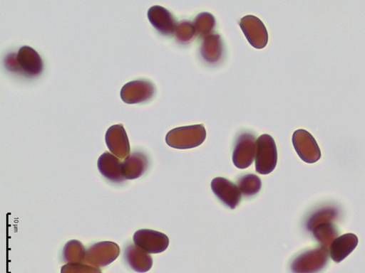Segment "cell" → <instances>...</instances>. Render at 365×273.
I'll return each instance as SVG.
<instances>
[{
  "mask_svg": "<svg viewBox=\"0 0 365 273\" xmlns=\"http://www.w3.org/2000/svg\"><path fill=\"white\" fill-rule=\"evenodd\" d=\"M256 151L255 136L248 133L242 134L238 137L235 146L232 156L234 165L240 169L250 167L256 157Z\"/></svg>",
  "mask_w": 365,
  "mask_h": 273,
  "instance_id": "cell-6",
  "label": "cell"
},
{
  "mask_svg": "<svg viewBox=\"0 0 365 273\" xmlns=\"http://www.w3.org/2000/svg\"><path fill=\"white\" fill-rule=\"evenodd\" d=\"M313 233L317 240L324 248H327L339 235L336 227L330 223L317 225L313 228Z\"/></svg>",
  "mask_w": 365,
  "mask_h": 273,
  "instance_id": "cell-20",
  "label": "cell"
},
{
  "mask_svg": "<svg viewBox=\"0 0 365 273\" xmlns=\"http://www.w3.org/2000/svg\"><path fill=\"white\" fill-rule=\"evenodd\" d=\"M292 142L299 158L307 164H314L321 159V150L314 137L306 130L296 131Z\"/></svg>",
  "mask_w": 365,
  "mask_h": 273,
  "instance_id": "cell-5",
  "label": "cell"
},
{
  "mask_svg": "<svg viewBox=\"0 0 365 273\" xmlns=\"http://www.w3.org/2000/svg\"><path fill=\"white\" fill-rule=\"evenodd\" d=\"M148 20L150 23L163 36H170L176 29V22L173 15L165 9L160 6H154L148 12Z\"/></svg>",
  "mask_w": 365,
  "mask_h": 273,
  "instance_id": "cell-15",
  "label": "cell"
},
{
  "mask_svg": "<svg viewBox=\"0 0 365 273\" xmlns=\"http://www.w3.org/2000/svg\"><path fill=\"white\" fill-rule=\"evenodd\" d=\"M123 164L119 159L106 151L98 162L100 173L108 180L113 183H120L125 181L123 175Z\"/></svg>",
  "mask_w": 365,
  "mask_h": 273,
  "instance_id": "cell-14",
  "label": "cell"
},
{
  "mask_svg": "<svg viewBox=\"0 0 365 273\" xmlns=\"http://www.w3.org/2000/svg\"><path fill=\"white\" fill-rule=\"evenodd\" d=\"M237 187L242 196L252 197L261 191L262 181L255 174H247L238 179Z\"/></svg>",
  "mask_w": 365,
  "mask_h": 273,
  "instance_id": "cell-19",
  "label": "cell"
},
{
  "mask_svg": "<svg viewBox=\"0 0 365 273\" xmlns=\"http://www.w3.org/2000/svg\"><path fill=\"white\" fill-rule=\"evenodd\" d=\"M124 257L129 267L137 272H146L153 265L150 255L135 245H130L125 249Z\"/></svg>",
  "mask_w": 365,
  "mask_h": 273,
  "instance_id": "cell-16",
  "label": "cell"
},
{
  "mask_svg": "<svg viewBox=\"0 0 365 273\" xmlns=\"http://www.w3.org/2000/svg\"><path fill=\"white\" fill-rule=\"evenodd\" d=\"M240 26L250 44L258 49L267 43V33L263 23L257 17L248 16L241 19Z\"/></svg>",
  "mask_w": 365,
  "mask_h": 273,
  "instance_id": "cell-11",
  "label": "cell"
},
{
  "mask_svg": "<svg viewBox=\"0 0 365 273\" xmlns=\"http://www.w3.org/2000/svg\"><path fill=\"white\" fill-rule=\"evenodd\" d=\"M278 151L275 141L268 134H263L257 139L255 166L257 173L266 175L276 168Z\"/></svg>",
  "mask_w": 365,
  "mask_h": 273,
  "instance_id": "cell-1",
  "label": "cell"
},
{
  "mask_svg": "<svg viewBox=\"0 0 365 273\" xmlns=\"http://www.w3.org/2000/svg\"><path fill=\"white\" fill-rule=\"evenodd\" d=\"M205 138L206 132L203 125H197L170 131L166 136V142L175 149H191L202 144Z\"/></svg>",
  "mask_w": 365,
  "mask_h": 273,
  "instance_id": "cell-3",
  "label": "cell"
},
{
  "mask_svg": "<svg viewBox=\"0 0 365 273\" xmlns=\"http://www.w3.org/2000/svg\"><path fill=\"white\" fill-rule=\"evenodd\" d=\"M86 252L81 242L77 240H71L66 245L63 257L66 262H84L86 259Z\"/></svg>",
  "mask_w": 365,
  "mask_h": 273,
  "instance_id": "cell-18",
  "label": "cell"
},
{
  "mask_svg": "<svg viewBox=\"0 0 365 273\" xmlns=\"http://www.w3.org/2000/svg\"><path fill=\"white\" fill-rule=\"evenodd\" d=\"M211 190L220 200L231 209H235L241 200L242 194L237 186L225 178L212 179Z\"/></svg>",
  "mask_w": 365,
  "mask_h": 273,
  "instance_id": "cell-10",
  "label": "cell"
},
{
  "mask_svg": "<svg viewBox=\"0 0 365 273\" xmlns=\"http://www.w3.org/2000/svg\"><path fill=\"white\" fill-rule=\"evenodd\" d=\"M153 84L145 80H135L125 85L120 91V97L127 104L145 102L154 96Z\"/></svg>",
  "mask_w": 365,
  "mask_h": 273,
  "instance_id": "cell-8",
  "label": "cell"
},
{
  "mask_svg": "<svg viewBox=\"0 0 365 273\" xmlns=\"http://www.w3.org/2000/svg\"><path fill=\"white\" fill-rule=\"evenodd\" d=\"M119 254L120 248L115 242H100L88 249L86 262L98 267H106L114 262Z\"/></svg>",
  "mask_w": 365,
  "mask_h": 273,
  "instance_id": "cell-7",
  "label": "cell"
},
{
  "mask_svg": "<svg viewBox=\"0 0 365 273\" xmlns=\"http://www.w3.org/2000/svg\"><path fill=\"white\" fill-rule=\"evenodd\" d=\"M148 167V158L143 154L135 151L123 164L124 177L128 180L140 178L145 173Z\"/></svg>",
  "mask_w": 365,
  "mask_h": 273,
  "instance_id": "cell-17",
  "label": "cell"
},
{
  "mask_svg": "<svg viewBox=\"0 0 365 273\" xmlns=\"http://www.w3.org/2000/svg\"><path fill=\"white\" fill-rule=\"evenodd\" d=\"M358 237L353 233H347L336 237L331 242L329 249L331 259L340 263L349 256L358 245Z\"/></svg>",
  "mask_w": 365,
  "mask_h": 273,
  "instance_id": "cell-13",
  "label": "cell"
},
{
  "mask_svg": "<svg viewBox=\"0 0 365 273\" xmlns=\"http://www.w3.org/2000/svg\"><path fill=\"white\" fill-rule=\"evenodd\" d=\"M329 255L323 247L304 252L297 255L291 263L292 273H318L328 263Z\"/></svg>",
  "mask_w": 365,
  "mask_h": 273,
  "instance_id": "cell-2",
  "label": "cell"
},
{
  "mask_svg": "<svg viewBox=\"0 0 365 273\" xmlns=\"http://www.w3.org/2000/svg\"><path fill=\"white\" fill-rule=\"evenodd\" d=\"M106 141L111 153L120 160L130 156V141L123 125L111 127L106 133Z\"/></svg>",
  "mask_w": 365,
  "mask_h": 273,
  "instance_id": "cell-9",
  "label": "cell"
},
{
  "mask_svg": "<svg viewBox=\"0 0 365 273\" xmlns=\"http://www.w3.org/2000/svg\"><path fill=\"white\" fill-rule=\"evenodd\" d=\"M134 245L148 254H160L169 246L168 237L153 230H139L133 236Z\"/></svg>",
  "mask_w": 365,
  "mask_h": 273,
  "instance_id": "cell-4",
  "label": "cell"
},
{
  "mask_svg": "<svg viewBox=\"0 0 365 273\" xmlns=\"http://www.w3.org/2000/svg\"><path fill=\"white\" fill-rule=\"evenodd\" d=\"M61 273H102L101 269L84 262L68 263L61 269Z\"/></svg>",
  "mask_w": 365,
  "mask_h": 273,
  "instance_id": "cell-21",
  "label": "cell"
},
{
  "mask_svg": "<svg viewBox=\"0 0 365 273\" xmlns=\"http://www.w3.org/2000/svg\"><path fill=\"white\" fill-rule=\"evenodd\" d=\"M16 62L26 76L36 77L43 72V63L40 55L29 46H23L19 49Z\"/></svg>",
  "mask_w": 365,
  "mask_h": 273,
  "instance_id": "cell-12",
  "label": "cell"
}]
</instances>
